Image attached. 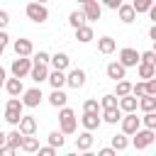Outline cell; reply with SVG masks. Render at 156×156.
Wrapping results in <instances>:
<instances>
[{"instance_id": "83f0119b", "label": "cell", "mask_w": 156, "mask_h": 156, "mask_svg": "<svg viewBox=\"0 0 156 156\" xmlns=\"http://www.w3.org/2000/svg\"><path fill=\"white\" fill-rule=\"evenodd\" d=\"M5 139H7V141H5V146H10V149H15V151H17L20 146H22V134H20L17 129H12V132H7V134H5Z\"/></svg>"}, {"instance_id": "8992f818", "label": "cell", "mask_w": 156, "mask_h": 156, "mask_svg": "<svg viewBox=\"0 0 156 156\" xmlns=\"http://www.w3.org/2000/svg\"><path fill=\"white\" fill-rule=\"evenodd\" d=\"M122 68H132V66H139V51L132 49V46H124L119 49V61H117Z\"/></svg>"}, {"instance_id": "ffe728a7", "label": "cell", "mask_w": 156, "mask_h": 156, "mask_svg": "<svg viewBox=\"0 0 156 156\" xmlns=\"http://www.w3.org/2000/svg\"><path fill=\"white\" fill-rule=\"evenodd\" d=\"M76 39H78L80 44H88V41H93V39H95V32H93V27H90V24H83V27H78V29H76Z\"/></svg>"}, {"instance_id": "ab89813d", "label": "cell", "mask_w": 156, "mask_h": 156, "mask_svg": "<svg viewBox=\"0 0 156 156\" xmlns=\"http://www.w3.org/2000/svg\"><path fill=\"white\" fill-rule=\"evenodd\" d=\"M37 156H56V149H51V146H39V149H37Z\"/></svg>"}, {"instance_id": "30bf717a", "label": "cell", "mask_w": 156, "mask_h": 156, "mask_svg": "<svg viewBox=\"0 0 156 156\" xmlns=\"http://www.w3.org/2000/svg\"><path fill=\"white\" fill-rule=\"evenodd\" d=\"M12 49H15L17 58H29V56L34 54V46H32V41H29V39H22V37L12 41Z\"/></svg>"}, {"instance_id": "5bb4252c", "label": "cell", "mask_w": 156, "mask_h": 156, "mask_svg": "<svg viewBox=\"0 0 156 156\" xmlns=\"http://www.w3.org/2000/svg\"><path fill=\"white\" fill-rule=\"evenodd\" d=\"M105 71H107V78H112L115 83H119V80H124V78H127V68H122L117 61H110Z\"/></svg>"}, {"instance_id": "7a4b0ae2", "label": "cell", "mask_w": 156, "mask_h": 156, "mask_svg": "<svg viewBox=\"0 0 156 156\" xmlns=\"http://www.w3.org/2000/svg\"><path fill=\"white\" fill-rule=\"evenodd\" d=\"M22 102H20V98H10L7 100V105H5V119L17 129V124H20V119H22Z\"/></svg>"}, {"instance_id": "c3c4849f", "label": "cell", "mask_w": 156, "mask_h": 156, "mask_svg": "<svg viewBox=\"0 0 156 156\" xmlns=\"http://www.w3.org/2000/svg\"><path fill=\"white\" fill-rule=\"evenodd\" d=\"M5 141H7V139H5V132H0V149L5 146Z\"/></svg>"}, {"instance_id": "484cf974", "label": "cell", "mask_w": 156, "mask_h": 156, "mask_svg": "<svg viewBox=\"0 0 156 156\" xmlns=\"http://www.w3.org/2000/svg\"><path fill=\"white\" fill-rule=\"evenodd\" d=\"M136 107H141L144 115H146V112H156V98H151V95H141V98L136 100Z\"/></svg>"}, {"instance_id": "f35d334b", "label": "cell", "mask_w": 156, "mask_h": 156, "mask_svg": "<svg viewBox=\"0 0 156 156\" xmlns=\"http://www.w3.org/2000/svg\"><path fill=\"white\" fill-rule=\"evenodd\" d=\"M32 63H46V66H49V54H46V51H37L34 58H32Z\"/></svg>"}, {"instance_id": "f546056e", "label": "cell", "mask_w": 156, "mask_h": 156, "mask_svg": "<svg viewBox=\"0 0 156 156\" xmlns=\"http://www.w3.org/2000/svg\"><path fill=\"white\" fill-rule=\"evenodd\" d=\"M22 151H27V154H37V149H39V139L37 136H22V146H20Z\"/></svg>"}, {"instance_id": "8fae6325", "label": "cell", "mask_w": 156, "mask_h": 156, "mask_svg": "<svg viewBox=\"0 0 156 156\" xmlns=\"http://www.w3.org/2000/svg\"><path fill=\"white\" fill-rule=\"evenodd\" d=\"M85 78H88V76H85V71H83V68H71V71L66 73V85H71V88H76V90H78V88H83V85H85Z\"/></svg>"}, {"instance_id": "b9f144b4", "label": "cell", "mask_w": 156, "mask_h": 156, "mask_svg": "<svg viewBox=\"0 0 156 156\" xmlns=\"http://www.w3.org/2000/svg\"><path fill=\"white\" fill-rule=\"evenodd\" d=\"M95 156H117V151H115V149H110V146H105V149H100Z\"/></svg>"}, {"instance_id": "d4e9b609", "label": "cell", "mask_w": 156, "mask_h": 156, "mask_svg": "<svg viewBox=\"0 0 156 156\" xmlns=\"http://www.w3.org/2000/svg\"><path fill=\"white\" fill-rule=\"evenodd\" d=\"M66 100H68V95L63 93V90H51V95H49V105L51 107H66Z\"/></svg>"}, {"instance_id": "f1b7e54d", "label": "cell", "mask_w": 156, "mask_h": 156, "mask_svg": "<svg viewBox=\"0 0 156 156\" xmlns=\"http://www.w3.org/2000/svg\"><path fill=\"white\" fill-rule=\"evenodd\" d=\"M46 139H49V144H46V146H51V149H61V146L66 144V136H63L58 129H54V132H51Z\"/></svg>"}, {"instance_id": "5b68a950", "label": "cell", "mask_w": 156, "mask_h": 156, "mask_svg": "<svg viewBox=\"0 0 156 156\" xmlns=\"http://www.w3.org/2000/svg\"><path fill=\"white\" fill-rule=\"evenodd\" d=\"M80 12H83L85 22H95V20H100V15H102V7H100V2H98V0H83V5H80Z\"/></svg>"}, {"instance_id": "603a6c76", "label": "cell", "mask_w": 156, "mask_h": 156, "mask_svg": "<svg viewBox=\"0 0 156 156\" xmlns=\"http://www.w3.org/2000/svg\"><path fill=\"white\" fill-rule=\"evenodd\" d=\"M136 73H139L141 83H146V80L156 78V66H149V63H139V66H136Z\"/></svg>"}, {"instance_id": "836d02e7", "label": "cell", "mask_w": 156, "mask_h": 156, "mask_svg": "<svg viewBox=\"0 0 156 156\" xmlns=\"http://www.w3.org/2000/svg\"><path fill=\"white\" fill-rule=\"evenodd\" d=\"M68 24H71L73 29L83 27V24H85V17H83V12H80V10H73V12L68 15Z\"/></svg>"}, {"instance_id": "7bdbcfd3", "label": "cell", "mask_w": 156, "mask_h": 156, "mask_svg": "<svg viewBox=\"0 0 156 156\" xmlns=\"http://www.w3.org/2000/svg\"><path fill=\"white\" fill-rule=\"evenodd\" d=\"M105 5H107L110 10H119V5H122V0H105Z\"/></svg>"}, {"instance_id": "4dcf8cb0", "label": "cell", "mask_w": 156, "mask_h": 156, "mask_svg": "<svg viewBox=\"0 0 156 156\" xmlns=\"http://www.w3.org/2000/svg\"><path fill=\"white\" fill-rule=\"evenodd\" d=\"M112 95H115L117 100H119V98H127V95H132V83H129V80H119Z\"/></svg>"}, {"instance_id": "7c38bea8", "label": "cell", "mask_w": 156, "mask_h": 156, "mask_svg": "<svg viewBox=\"0 0 156 156\" xmlns=\"http://www.w3.org/2000/svg\"><path fill=\"white\" fill-rule=\"evenodd\" d=\"M17 132H20L22 136H34V132H37V119H34L32 115H22V119H20V124H17Z\"/></svg>"}, {"instance_id": "4fadbf2b", "label": "cell", "mask_w": 156, "mask_h": 156, "mask_svg": "<svg viewBox=\"0 0 156 156\" xmlns=\"http://www.w3.org/2000/svg\"><path fill=\"white\" fill-rule=\"evenodd\" d=\"M49 63H51V68H54V71L66 73V71H68V66H71V58H68V54H54V56H49Z\"/></svg>"}, {"instance_id": "ba28073f", "label": "cell", "mask_w": 156, "mask_h": 156, "mask_svg": "<svg viewBox=\"0 0 156 156\" xmlns=\"http://www.w3.org/2000/svg\"><path fill=\"white\" fill-rule=\"evenodd\" d=\"M10 71H12V78L22 80V78L29 76V71H32V58H15L12 66H10Z\"/></svg>"}, {"instance_id": "ac0fdd59", "label": "cell", "mask_w": 156, "mask_h": 156, "mask_svg": "<svg viewBox=\"0 0 156 156\" xmlns=\"http://www.w3.org/2000/svg\"><path fill=\"white\" fill-rule=\"evenodd\" d=\"M80 122H83L85 132H93V129H98V127L102 124V122H100V115H98V112H83Z\"/></svg>"}, {"instance_id": "7402d4cb", "label": "cell", "mask_w": 156, "mask_h": 156, "mask_svg": "<svg viewBox=\"0 0 156 156\" xmlns=\"http://www.w3.org/2000/svg\"><path fill=\"white\" fill-rule=\"evenodd\" d=\"M115 49H117V41L112 37H100L98 39V51L100 54H112Z\"/></svg>"}, {"instance_id": "74e56055", "label": "cell", "mask_w": 156, "mask_h": 156, "mask_svg": "<svg viewBox=\"0 0 156 156\" xmlns=\"http://www.w3.org/2000/svg\"><path fill=\"white\" fill-rule=\"evenodd\" d=\"M139 63L156 66V54H154V51H144V54H139Z\"/></svg>"}, {"instance_id": "9a60e30c", "label": "cell", "mask_w": 156, "mask_h": 156, "mask_svg": "<svg viewBox=\"0 0 156 156\" xmlns=\"http://www.w3.org/2000/svg\"><path fill=\"white\" fill-rule=\"evenodd\" d=\"M29 78H32L34 83H44V80L49 78V66H46V63H32Z\"/></svg>"}, {"instance_id": "44dd1931", "label": "cell", "mask_w": 156, "mask_h": 156, "mask_svg": "<svg viewBox=\"0 0 156 156\" xmlns=\"http://www.w3.org/2000/svg\"><path fill=\"white\" fill-rule=\"evenodd\" d=\"M117 12H119V20H122L124 24H132V22L136 20V15H134V10H132V5H129V2H122Z\"/></svg>"}, {"instance_id": "e575fe53", "label": "cell", "mask_w": 156, "mask_h": 156, "mask_svg": "<svg viewBox=\"0 0 156 156\" xmlns=\"http://www.w3.org/2000/svg\"><path fill=\"white\" fill-rule=\"evenodd\" d=\"M98 102H100V107H102V110H115V107H117V98H115L112 93L102 95V98H100Z\"/></svg>"}, {"instance_id": "52a82bcc", "label": "cell", "mask_w": 156, "mask_h": 156, "mask_svg": "<svg viewBox=\"0 0 156 156\" xmlns=\"http://www.w3.org/2000/svg\"><path fill=\"white\" fill-rule=\"evenodd\" d=\"M154 141H156V134H154L151 129H139V132L132 136V144H134V149H149Z\"/></svg>"}, {"instance_id": "cb8c5ba5", "label": "cell", "mask_w": 156, "mask_h": 156, "mask_svg": "<svg viewBox=\"0 0 156 156\" xmlns=\"http://www.w3.org/2000/svg\"><path fill=\"white\" fill-rule=\"evenodd\" d=\"M46 80L51 83L54 90H61V88L66 85V73H61V71H49V78H46Z\"/></svg>"}, {"instance_id": "7dc6e473", "label": "cell", "mask_w": 156, "mask_h": 156, "mask_svg": "<svg viewBox=\"0 0 156 156\" xmlns=\"http://www.w3.org/2000/svg\"><path fill=\"white\" fill-rule=\"evenodd\" d=\"M149 39H151V41H156V24L149 29Z\"/></svg>"}, {"instance_id": "bcb514c9", "label": "cell", "mask_w": 156, "mask_h": 156, "mask_svg": "<svg viewBox=\"0 0 156 156\" xmlns=\"http://www.w3.org/2000/svg\"><path fill=\"white\" fill-rule=\"evenodd\" d=\"M5 80H7V73H5V68H2V66H0V88H2V85H5Z\"/></svg>"}, {"instance_id": "f907efd6", "label": "cell", "mask_w": 156, "mask_h": 156, "mask_svg": "<svg viewBox=\"0 0 156 156\" xmlns=\"http://www.w3.org/2000/svg\"><path fill=\"white\" fill-rule=\"evenodd\" d=\"M66 156H78V154H76V151H71V154H66Z\"/></svg>"}, {"instance_id": "1f68e13d", "label": "cell", "mask_w": 156, "mask_h": 156, "mask_svg": "<svg viewBox=\"0 0 156 156\" xmlns=\"http://www.w3.org/2000/svg\"><path fill=\"white\" fill-rule=\"evenodd\" d=\"M129 5H132V10H134V15H141V12H149V10H151L154 0H134V2H129Z\"/></svg>"}, {"instance_id": "2e32d148", "label": "cell", "mask_w": 156, "mask_h": 156, "mask_svg": "<svg viewBox=\"0 0 156 156\" xmlns=\"http://www.w3.org/2000/svg\"><path fill=\"white\" fill-rule=\"evenodd\" d=\"M93 141H95V136H93V132H80L78 136H76V149L83 154V151H90V146H93Z\"/></svg>"}, {"instance_id": "9c48e42d", "label": "cell", "mask_w": 156, "mask_h": 156, "mask_svg": "<svg viewBox=\"0 0 156 156\" xmlns=\"http://www.w3.org/2000/svg\"><path fill=\"white\" fill-rule=\"evenodd\" d=\"M44 100V93H41V88H29V90H24L22 93V107H39V102Z\"/></svg>"}, {"instance_id": "3957f363", "label": "cell", "mask_w": 156, "mask_h": 156, "mask_svg": "<svg viewBox=\"0 0 156 156\" xmlns=\"http://www.w3.org/2000/svg\"><path fill=\"white\" fill-rule=\"evenodd\" d=\"M24 12H27V17H29L32 22H37V24H44V22L49 20V7L41 5V2H29V5L24 7Z\"/></svg>"}, {"instance_id": "6da1fadb", "label": "cell", "mask_w": 156, "mask_h": 156, "mask_svg": "<svg viewBox=\"0 0 156 156\" xmlns=\"http://www.w3.org/2000/svg\"><path fill=\"white\" fill-rule=\"evenodd\" d=\"M78 129V117L71 107H61L58 110V132L66 136V134H76Z\"/></svg>"}, {"instance_id": "816d5d0a", "label": "cell", "mask_w": 156, "mask_h": 156, "mask_svg": "<svg viewBox=\"0 0 156 156\" xmlns=\"http://www.w3.org/2000/svg\"><path fill=\"white\" fill-rule=\"evenodd\" d=\"M2 51H5V49H2V46H0V54H2Z\"/></svg>"}, {"instance_id": "d590c367", "label": "cell", "mask_w": 156, "mask_h": 156, "mask_svg": "<svg viewBox=\"0 0 156 156\" xmlns=\"http://www.w3.org/2000/svg\"><path fill=\"white\" fill-rule=\"evenodd\" d=\"M83 112H98V115H100V102H98L95 98H88V100L83 102Z\"/></svg>"}, {"instance_id": "681fc988", "label": "cell", "mask_w": 156, "mask_h": 156, "mask_svg": "<svg viewBox=\"0 0 156 156\" xmlns=\"http://www.w3.org/2000/svg\"><path fill=\"white\" fill-rule=\"evenodd\" d=\"M80 156H95V154H90V151H83V154H80Z\"/></svg>"}, {"instance_id": "ee69618b", "label": "cell", "mask_w": 156, "mask_h": 156, "mask_svg": "<svg viewBox=\"0 0 156 156\" xmlns=\"http://www.w3.org/2000/svg\"><path fill=\"white\" fill-rule=\"evenodd\" d=\"M0 156H17V151L10 149V146H2V149H0Z\"/></svg>"}, {"instance_id": "f6af8a7d", "label": "cell", "mask_w": 156, "mask_h": 156, "mask_svg": "<svg viewBox=\"0 0 156 156\" xmlns=\"http://www.w3.org/2000/svg\"><path fill=\"white\" fill-rule=\"evenodd\" d=\"M7 41H10V37H7V32H0V46H2V49L7 46Z\"/></svg>"}, {"instance_id": "4316f807", "label": "cell", "mask_w": 156, "mask_h": 156, "mask_svg": "<svg viewBox=\"0 0 156 156\" xmlns=\"http://www.w3.org/2000/svg\"><path fill=\"white\" fill-rule=\"evenodd\" d=\"M119 119H122V112H119V107H115V110H102V117H100V122L117 124Z\"/></svg>"}, {"instance_id": "d6a6232c", "label": "cell", "mask_w": 156, "mask_h": 156, "mask_svg": "<svg viewBox=\"0 0 156 156\" xmlns=\"http://www.w3.org/2000/svg\"><path fill=\"white\" fill-rule=\"evenodd\" d=\"M129 146V139L124 136V134H115L112 136V144H110V149H115V151H124Z\"/></svg>"}, {"instance_id": "277c9868", "label": "cell", "mask_w": 156, "mask_h": 156, "mask_svg": "<svg viewBox=\"0 0 156 156\" xmlns=\"http://www.w3.org/2000/svg\"><path fill=\"white\" fill-rule=\"evenodd\" d=\"M119 124H122V134H124V136H134V134L141 129V119L136 117V112H132V115H122Z\"/></svg>"}, {"instance_id": "d6986e66", "label": "cell", "mask_w": 156, "mask_h": 156, "mask_svg": "<svg viewBox=\"0 0 156 156\" xmlns=\"http://www.w3.org/2000/svg\"><path fill=\"white\" fill-rule=\"evenodd\" d=\"M117 107H119V112H124V115H132V112H136V98H132V95H127V98H119V100H117Z\"/></svg>"}, {"instance_id": "e0dca14e", "label": "cell", "mask_w": 156, "mask_h": 156, "mask_svg": "<svg viewBox=\"0 0 156 156\" xmlns=\"http://www.w3.org/2000/svg\"><path fill=\"white\" fill-rule=\"evenodd\" d=\"M2 88L7 90V95H10V98H20V95L24 93V85H22V80H17V78H7Z\"/></svg>"}, {"instance_id": "8d00e7d4", "label": "cell", "mask_w": 156, "mask_h": 156, "mask_svg": "<svg viewBox=\"0 0 156 156\" xmlns=\"http://www.w3.org/2000/svg\"><path fill=\"white\" fill-rule=\"evenodd\" d=\"M139 119L144 122V127H146V129H151V132L156 129V112H146V115H144V117H139Z\"/></svg>"}, {"instance_id": "60d3db41", "label": "cell", "mask_w": 156, "mask_h": 156, "mask_svg": "<svg viewBox=\"0 0 156 156\" xmlns=\"http://www.w3.org/2000/svg\"><path fill=\"white\" fill-rule=\"evenodd\" d=\"M7 22H10V15H7L5 10H0V32H5V27H7Z\"/></svg>"}]
</instances>
